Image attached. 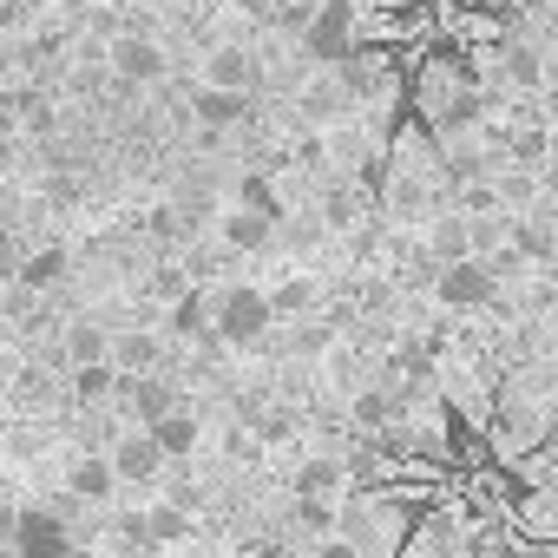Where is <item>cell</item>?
Segmentation results:
<instances>
[{
  "instance_id": "obj_1",
  "label": "cell",
  "mask_w": 558,
  "mask_h": 558,
  "mask_svg": "<svg viewBox=\"0 0 558 558\" xmlns=\"http://www.w3.org/2000/svg\"><path fill=\"white\" fill-rule=\"evenodd\" d=\"M414 112H421V125H427L434 138H460V132H473V125L486 119V93H480L473 80L421 73V86H414Z\"/></svg>"
},
{
  "instance_id": "obj_2",
  "label": "cell",
  "mask_w": 558,
  "mask_h": 558,
  "mask_svg": "<svg viewBox=\"0 0 558 558\" xmlns=\"http://www.w3.org/2000/svg\"><path fill=\"white\" fill-rule=\"evenodd\" d=\"M269 329H276V310H269V296H263V290L236 283V290L210 296V336H217L223 349H263V342H269Z\"/></svg>"
},
{
  "instance_id": "obj_3",
  "label": "cell",
  "mask_w": 558,
  "mask_h": 558,
  "mask_svg": "<svg viewBox=\"0 0 558 558\" xmlns=\"http://www.w3.org/2000/svg\"><path fill=\"white\" fill-rule=\"evenodd\" d=\"M296 40H303V53H310L316 66H336V60L362 40V0H316Z\"/></svg>"
},
{
  "instance_id": "obj_4",
  "label": "cell",
  "mask_w": 558,
  "mask_h": 558,
  "mask_svg": "<svg viewBox=\"0 0 558 558\" xmlns=\"http://www.w3.org/2000/svg\"><path fill=\"white\" fill-rule=\"evenodd\" d=\"M434 303H440V310H453V316L493 310V303H499V276H493L480 256H460V263H434Z\"/></svg>"
},
{
  "instance_id": "obj_5",
  "label": "cell",
  "mask_w": 558,
  "mask_h": 558,
  "mask_svg": "<svg viewBox=\"0 0 558 558\" xmlns=\"http://www.w3.org/2000/svg\"><path fill=\"white\" fill-rule=\"evenodd\" d=\"M14 558H73V525L53 506H14Z\"/></svg>"
},
{
  "instance_id": "obj_6",
  "label": "cell",
  "mask_w": 558,
  "mask_h": 558,
  "mask_svg": "<svg viewBox=\"0 0 558 558\" xmlns=\"http://www.w3.org/2000/svg\"><path fill=\"white\" fill-rule=\"evenodd\" d=\"M106 66H112V80H125V86H158V80H165V47H158L145 27H125V34L106 40Z\"/></svg>"
},
{
  "instance_id": "obj_7",
  "label": "cell",
  "mask_w": 558,
  "mask_h": 558,
  "mask_svg": "<svg viewBox=\"0 0 558 558\" xmlns=\"http://www.w3.org/2000/svg\"><path fill=\"white\" fill-rule=\"evenodd\" d=\"M106 466H112V480H119V486H151L171 460L158 453V440H151L145 427H125V434L106 447Z\"/></svg>"
},
{
  "instance_id": "obj_8",
  "label": "cell",
  "mask_w": 558,
  "mask_h": 558,
  "mask_svg": "<svg viewBox=\"0 0 558 558\" xmlns=\"http://www.w3.org/2000/svg\"><path fill=\"white\" fill-rule=\"evenodd\" d=\"M381 217H395V223H421L427 210H434V191H427V178L414 171V165H401V158H388V178H381Z\"/></svg>"
},
{
  "instance_id": "obj_9",
  "label": "cell",
  "mask_w": 558,
  "mask_h": 558,
  "mask_svg": "<svg viewBox=\"0 0 558 558\" xmlns=\"http://www.w3.org/2000/svg\"><path fill=\"white\" fill-rule=\"evenodd\" d=\"M434 460H447L453 473H480V466H486V434L453 408V414L434 427Z\"/></svg>"
},
{
  "instance_id": "obj_10",
  "label": "cell",
  "mask_w": 558,
  "mask_h": 558,
  "mask_svg": "<svg viewBox=\"0 0 558 558\" xmlns=\"http://www.w3.org/2000/svg\"><path fill=\"white\" fill-rule=\"evenodd\" d=\"M112 401L125 408L132 427H145V421H158L178 395H171V381H158V368H151V375H119V381H112Z\"/></svg>"
},
{
  "instance_id": "obj_11",
  "label": "cell",
  "mask_w": 558,
  "mask_h": 558,
  "mask_svg": "<svg viewBox=\"0 0 558 558\" xmlns=\"http://www.w3.org/2000/svg\"><path fill=\"white\" fill-rule=\"evenodd\" d=\"M499 73H506V86H519V93H545V47L525 40V34H506V40H499Z\"/></svg>"
},
{
  "instance_id": "obj_12",
  "label": "cell",
  "mask_w": 558,
  "mask_h": 558,
  "mask_svg": "<svg viewBox=\"0 0 558 558\" xmlns=\"http://www.w3.org/2000/svg\"><path fill=\"white\" fill-rule=\"evenodd\" d=\"M191 119H197V132H236V125H250V93H223V86H204L197 99H191Z\"/></svg>"
},
{
  "instance_id": "obj_13",
  "label": "cell",
  "mask_w": 558,
  "mask_h": 558,
  "mask_svg": "<svg viewBox=\"0 0 558 558\" xmlns=\"http://www.w3.org/2000/svg\"><path fill=\"white\" fill-rule=\"evenodd\" d=\"M256 80H263V66H256V53H250V47H217V53L204 60V86H223V93H256Z\"/></svg>"
},
{
  "instance_id": "obj_14",
  "label": "cell",
  "mask_w": 558,
  "mask_h": 558,
  "mask_svg": "<svg viewBox=\"0 0 558 558\" xmlns=\"http://www.w3.org/2000/svg\"><path fill=\"white\" fill-rule=\"evenodd\" d=\"M165 336L171 342H210V296L204 290H178L165 310Z\"/></svg>"
},
{
  "instance_id": "obj_15",
  "label": "cell",
  "mask_w": 558,
  "mask_h": 558,
  "mask_svg": "<svg viewBox=\"0 0 558 558\" xmlns=\"http://www.w3.org/2000/svg\"><path fill=\"white\" fill-rule=\"evenodd\" d=\"M145 434L158 440V453H165V460H191V447H197V414H191L184 401H171L158 421H145Z\"/></svg>"
},
{
  "instance_id": "obj_16",
  "label": "cell",
  "mask_w": 558,
  "mask_h": 558,
  "mask_svg": "<svg viewBox=\"0 0 558 558\" xmlns=\"http://www.w3.org/2000/svg\"><path fill=\"white\" fill-rule=\"evenodd\" d=\"M276 230H283L276 217H256V210H243V204H230V210L217 217V236H223L230 250H269Z\"/></svg>"
},
{
  "instance_id": "obj_17",
  "label": "cell",
  "mask_w": 558,
  "mask_h": 558,
  "mask_svg": "<svg viewBox=\"0 0 558 558\" xmlns=\"http://www.w3.org/2000/svg\"><path fill=\"white\" fill-rule=\"evenodd\" d=\"M106 362H112L119 375H151V368L165 362V342H158V336H145V329H125V336H112V342H106Z\"/></svg>"
},
{
  "instance_id": "obj_18",
  "label": "cell",
  "mask_w": 558,
  "mask_h": 558,
  "mask_svg": "<svg viewBox=\"0 0 558 558\" xmlns=\"http://www.w3.org/2000/svg\"><path fill=\"white\" fill-rule=\"evenodd\" d=\"M66 493H73L80 506H106V499L119 493V480H112L106 453H80V460L66 466Z\"/></svg>"
},
{
  "instance_id": "obj_19",
  "label": "cell",
  "mask_w": 558,
  "mask_h": 558,
  "mask_svg": "<svg viewBox=\"0 0 558 558\" xmlns=\"http://www.w3.org/2000/svg\"><path fill=\"white\" fill-rule=\"evenodd\" d=\"M296 106H303V119H316V125H342V119L355 112L329 66H323V80H310V86H303V99H296Z\"/></svg>"
},
{
  "instance_id": "obj_20",
  "label": "cell",
  "mask_w": 558,
  "mask_h": 558,
  "mask_svg": "<svg viewBox=\"0 0 558 558\" xmlns=\"http://www.w3.org/2000/svg\"><path fill=\"white\" fill-rule=\"evenodd\" d=\"M66 269H73V256H66L60 243H47V250H27L14 276H21V290H60V283H66Z\"/></svg>"
},
{
  "instance_id": "obj_21",
  "label": "cell",
  "mask_w": 558,
  "mask_h": 558,
  "mask_svg": "<svg viewBox=\"0 0 558 558\" xmlns=\"http://www.w3.org/2000/svg\"><path fill=\"white\" fill-rule=\"evenodd\" d=\"M427 263H460L466 256V210H427Z\"/></svg>"
},
{
  "instance_id": "obj_22",
  "label": "cell",
  "mask_w": 558,
  "mask_h": 558,
  "mask_svg": "<svg viewBox=\"0 0 558 558\" xmlns=\"http://www.w3.org/2000/svg\"><path fill=\"white\" fill-rule=\"evenodd\" d=\"M145 519V545H184L191 532H197V519H191V506H171V499H158L151 512H138Z\"/></svg>"
},
{
  "instance_id": "obj_23",
  "label": "cell",
  "mask_w": 558,
  "mask_h": 558,
  "mask_svg": "<svg viewBox=\"0 0 558 558\" xmlns=\"http://www.w3.org/2000/svg\"><path fill=\"white\" fill-rule=\"evenodd\" d=\"M290 486H296V493H310V499H329V493H342V486H349V473H342V453H316V460H303Z\"/></svg>"
},
{
  "instance_id": "obj_24",
  "label": "cell",
  "mask_w": 558,
  "mask_h": 558,
  "mask_svg": "<svg viewBox=\"0 0 558 558\" xmlns=\"http://www.w3.org/2000/svg\"><path fill=\"white\" fill-rule=\"evenodd\" d=\"M106 342H112V329L106 323H66V336H60V349H66V362L80 368V362H106Z\"/></svg>"
},
{
  "instance_id": "obj_25",
  "label": "cell",
  "mask_w": 558,
  "mask_h": 558,
  "mask_svg": "<svg viewBox=\"0 0 558 558\" xmlns=\"http://www.w3.org/2000/svg\"><path fill=\"white\" fill-rule=\"evenodd\" d=\"M408 414V395L401 388H368V395H355V427H388V421H401Z\"/></svg>"
},
{
  "instance_id": "obj_26",
  "label": "cell",
  "mask_w": 558,
  "mask_h": 558,
  "mask_svg": "<svg viewBox=\"0 0 558 558\" xmlns=\"http://www.w3.org/2000/svg\"><path fill=\"white\" fill-rule=\"evenodd\" d=\"M112 381H119V368H112V362H80L66 388H73V401H80V408H99V401H112Z\"/></svg>"
},
{
  "instance_id": "obj_27",
  "label": "cell",
  "mask_w": 558,
  "mask_h": 558,
  "mask_svg": "<svg viewBox=\"0 0 558 558\" xmlns=\"http://www.w3.org/2000/svg\"><path fill=\"white\" fill-rule=\"evenodd\" d=\"M236 204H243V210H256V217H276V223L290 217V210H283V197H276V184H269L263 171H243V178H236Z\"/></svg>"
},
{
  "instance_id": "obj_28",
  "label": "cell",
  "mask_w": 558,
  "mask_h": 558,
  "mask_svg": "<svg viewBox=\"0 0 558 558\" xmlns=\"http://www.w3.org/2000/svg\"><path fill=\"white\" fill-rule=\"evenodd\" d=\"M551 158V138L545 125H525V132H506V165H525V171H545Z\"/></svg>"
},
{
  "instance_id": "obj_29",
  "label": "cell",
  "mask_w": 558,
  "mask_h": 558,
  "mask_svg": "<svg viewBox=\"0 0 558 558\" xmlns=\"http://www.w3.org/2000/svg\"><path fill=\"white\" fill-rule=\"evenodd\" d=\"M263 296H269L276 323H283V316H310V310H316V283H310V276H290L283 290H263Z\"/></svg>"
},
{
  "instance_id": "obj_30",
  "label": "cell",
  "mask_w": 558,
  "mask_h": 558,
  "mask_svg": "<svg viewBox=\"0 0 558 558\" xmlns=\"http://www.w3.org/2000/svg\"><path fill=\"white\" fill-rule=\"evenodd\" d=\"M290 525H303V532H336V506H329V499H310V493H296V506H290Z\"/></svg>"
},
{
  "instance_id": "obj_31",
  "label": "cell",
  "mask_w": 558,
  "mask_h": 558,
  "mask_svg": "<svg viewBox=\"0 0 558 558\" xmlns=\"http://www.w3.org/2000/svg\"><path fill=\"white\" fill-rule=\"evenodd\" d=\"M355 210H362L355 184H336V191L323 197V223H329V230H349V223H355Z\"/></svg>"
},
{
  "instance_id": "obj_32",
  "label": "cell",
  "mask_w": 558,
  "mask_h": 558,
  "mask_svg": "<svg viewBox=\"0 0 558 558\" xmlns=\"http://www.w3.org/2000/svg\"><path fill=\"white\" fill-rule=\"evenodd\" d=\"M151 290H158V296H165V303H171V296H178V290H191V276H184V269H178V263H158V269H151Z\"/></svg>"
},
{
  "instance_id": "obj_33",
  "label": "cell",
  "mask_w": 558,
  "mask_h": 558,
  "mask_svg": "<svg viewBox=\"0 0 558 558\" xmlns=\"http://www.w3.org/2000/svg\"><path fill=\"white\" fill-rule=\"evenodd\" d=\"M34 21V8H27V0H0V34H21Z\"/></svg>"
},
{
  "instance_id": "obj_34",
  "label": "cell",
  "mask_w": 558,
  "mask_h": 558,
  "mask_svg": "<svg viewBox=\"0 0 558 558\" xmlns=\"http://www.w3.org/2000/svg\"><path fill=\"white\" fill-rule=\"evenodd\" d=\"M310 558H368V551H355V545H349V538H323V545H316V551H310Z\"/></svg>"
},
{
  "instance_id": "obj_35",
  "label": "cell",
  "mask_w": 558,
  "mask_h": 558,
  "mask_svg": "<svg viewBox=\"0 0 558 558\" xmlns=\"http://www.w3.org/2000/svg\"><path fill=\"white\" fill-rule=\"evenodd\" d=\"M14 538V506H0V545Z\"/></svg>"
},
{
  "instance_id": "obj_36",
  "label": "cell",
  "mask_w": 558,
  "mask_h": 558,
  "mask_svg": "<svg viewBox=\"0 0 558 558\" xmlns=\"http://www.w3.org/2000/svg\"><path fill=\"white\" fill-rule=\"evenodd\" d=\"M0 558H14V545H0Z\"/></svg>"
}]
</instances>
